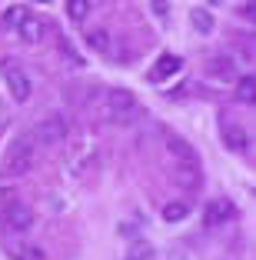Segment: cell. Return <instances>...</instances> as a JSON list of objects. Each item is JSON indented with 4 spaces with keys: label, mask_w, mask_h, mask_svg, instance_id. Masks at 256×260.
<instances>
[{
    "label": "cell",
    "mask_w": 256,
    "mask_h": 260,
    "mask_svg": "<svg viewBox=\"0 0 256 260\" xmlns=\"http://www.w3.org/2000/svg\"><path fill=\"white\" fill-rule=\"evenodd\" d=\"M150 7H153V14H157V17H160V20H163V17H166V14H170V4H166V0H153Z\"/></svg>",
    "instance_id": "20"
},
{
    "label": "cell",
    "mask_w": 256,
    "mask_h": 260,
    "mask_svg": "<svg viewBox=\"0 0 256 260\" xmlns=\"http://www.w3.org/2000/svg\"><path fill=\"white\" fill-rule=\"evenodd\" d=\"M23 17H27V10H23V7H10V10H4V23H7V27H14V30L20 27Z\"/></svg>",
    "instance_id": "19"
},
{
    "label": "cell",
    "mask_w": 256,
    "mask_h": 260,
    "mask_svg": "<svg viewBox=\"0 0 256 260\" xmlns=\"http://www.w3.org/2000/svg\"><path fill=\"white\" fill-rule=\"evenodd\" d=\"M17 34H20L23 44H40V37H44V23H40L37 17H23L20 27H17Z\"/></svg>",
    "instance_id": "9"
},
{
    "label": "cell",
    "mask_w": 256,
    "mask_h": 260,
    "mask_svg": "<svg viewBox=\"0 0 256 260\" xmlns=\"http://www.w3.org/2000/svg\"><path fill=\"white\" fill-rule=\"evenodd\" d=\"M233 217H236V207L230 204L226 197L213 200V204L206 207V223H210V227H216V223H226V220H233Z\"/></svg>",
    "instance_id": "6"
},
{
    "label": "cell",
    "mask_w": 256,
    "mask_h": 260,
    "mask_svg": "<svg viewBox=\"0 0 256 260\" xmlns=\"http://www.w3.org/2000/svg\"><path fill=\"white\" fill-rule=\"evenodd\" d=\"M173 180H176V184H183V187H200V167L183 160L180 167H173Z\"/></svg>",
    "instance_id": "11"
},
{
    "label": "cell",
    "mask_w": 256,
    "mask_h": 260,
    "mask_svg": "<svg viewBox=\"0 0 256 260\" xmlns=\"http://www.w3.org/2000/svg\"><path fill=\"white\" fill-rule=\"evenodd\" d=\"M187 214H190V207L183 204V200H170V204L163 207V220H166V223H180V220H187Z\"/></svg>",
    "instance_id": "15"
},
{
    "label": "cell",
    "mask_w": 256,
    "mask_h": 260,
    "mask_svg": "<svg viewBox=\"0 0 256 260\" xmlns=\"http://www.w3.org/2000/svg\"><path fill=\"white\" fill-rule=\"evenodd\" d=\"M190 23H193L200 34H213V14L206 7H193L190 10Z\"/></svg>",
    "instance_id": "13"
},
{
    "label": "cell",
    "mask_w": 256,
    "mask_h": 260,
    "mask_svg": "<svg viewBox=\"0 0 256 260\" xmlns=\"http://www.w3.org/2000/svg\"><path fill=\"white\" fill-rule=\"evenodd\" d=\"M10 257L14 260H47V253L37 244H14L10 247Z\"/></svg>",
    "instance_id": "12"
},
{
    "label": "cell",
    "mask_w": 256,
    "mask_h": 260,
    "mask_svg": "<svg viewBox=\"0 0 256 260\" xmlns=\"http://www.w3.org/2000/svg\"><path fill=\"white\" fill-rule=\"evenodd\" d=\"M33 167V140H17L14 144V150L7 153V167H4V174H10V177H20V174H27V170Z\"/></svg>",
    "instance_id": "1"
},
{
    "label": "cell",
    "mask_w": 256,
    "mask_h": 260,
    "mask_svg": "<svg viewBox=\"0 0 256 260\" xmlns=\"http://www.w3.org/2000/svg\"><path fill=\"white\" fill-rule=\"evenodd\" d=\"M166 150L173 153L176 160L200 164V153H196V150H193V144H190V140H183V137H170V140H166Z\"/></svg>",
    "instance_id": "8"
},
{
    "label": "cell",
    "mask_w": 256,
    "mask_h": 260,
    "mask_svg": "<svg viewBox=\"0 0 256 260\" xmlns=\"http://www.w3.org/2000/svg\"><path fill=\"white\" fill-rule=\"evenodd\" d=\"M37 140L40 144H60V140H67V120L60 114H50L47 120H40L37 123Z\"/></svg>",
    "instance_id": "3"
},
{
    "label": "cell",
    "mask_w": 256,
    "mask_h": 260,
    "mask_svg": "<svg viewBox=\"0 0 256 260\" xmlns=\"http://www.w3.org/2000/svg\"><path fill=\"white\" fill-rule=\"evenodd\" d=\"M236 97H240L243 104H253L256 100V80L253 77H240V80H236Z\"/></svg>",
    "instance_id": "17"
},
{
    "label": "cell",
    "mask_w": 256,
    "mask_h": 260,
    "mask_svg": "<svg viewBox=\"0 0 256 260\" xmlns=\"http://www.w3.org/2000/svg\"><path fill=\"white\" fill-rule=\"evenodd\" d=\"M4 80H7V90H10V97H14L17 104H27V100H30L33 84L20 67H4Z\"/></svg>",
    "instance_id": "2"
},
{
    "label": "cell",
    "mask_w": 256,
    "mask_h": 260,
    "mask_svg": "<svg viewBox=\"0 0 256 260\" xmlns=\"http://www.w3.org/2000/svg\"><path fill=\"white\" fill-rule=\"evenodd\" d=\"M87 47L90 50H97V54H110V34L106 30H87Z\"/></svg>",
    "instance_id": "14"
},
{
    "label": "cell",
    "mask_w": 256,
    "mask_h": 260,
    "mask_svg": "<svg viewBox=\"0 0 256 260\" xmlns=\"http://www.w3.org/2000/svg\"><path fill=\"white\" fill-rule=\"evenodd\" d=\"M213 74H216V77H233V63H213Z\"/></svg>",
    "instance_id": "21"
},
{
    "label": "cell",
    "mask_w": 256,
    "mask_h": 260,
    "mask_svg": "<svg viewBox=\"0 0 256 260\" xmlns=\"http://www.w3.org/2000/svg\"><path fill=\"white\" fill-rule=\"evenodd\" d=\"M90 7H93L90 0H67V17H70V20H77V23H80V20H87Z\"/></svg>",
    "instance_id": "18"
},
{
    "label": "cell",
    "mask_w": 256,
    "mask_h": 260,
    "mask_svg": "<svg viewBox=\"0 0 256 260\" xmlns=\"http://www.w3.org/2000/svg\"><path fill=\"white\" fill-rule=\"evenodd\" d=\"M180 70H183V60H180V57H176V54H163L157 60V67L150 70V77H153V80H166V77L180 74Z\"/></svg>",
    "instance_id": "7"
},
{
    "label": "cell",
    "mask_w": 256,
    "mask_h": 260,
    "mask_svg": "<svg viewBox=\"0 0 256 260\" xmlns=\"http://www.w3.org/2000/svg\"><path fill=\"white\" fill-rule=\"evenodd\" d=\"M106 107H110V114H130V110L136 107V97L130 90H123V87H113L110 93H106Z\"/></svg>",
    "instance_id": "5"
},
{
    "label": "cell",
    "mask_w": 256,
    "mask_h": 260,
    "mask_svg": "<svg viewBox=\"0 0 256 260\" xmlns=\"http://www.w3.org/2000/svg\"><path fill=\"white\" fill-rule=\"evenodd\" d=\"M246 130H243V127H236V123H226V127H223V144H226V150H236V153H240V150H246Z\"/></svg>",
    "instance_id": "10"
},
{
    "label": "cell",
    "mask_w": 256,
    "mask_h": 260,
    "mask_svg": "<svg viewBox=\"0 0 256 260\" xmlns=\"http://www.w3.org/2000/svg\"><path fill=\"white\" fill-rule=\"evenodd\" d=\"M33 220H37V217H33V210L27 204H7V223H10V230H30L33 227Z\"/></svg>",
    "instance_id": "4"
},
{
    "label": "cell",
    "mask_w": 256,
    "mask_h": 260,
    "mask_svg": "<svg viewBox=\"0 0 256 260\" xmlns=\"http://www.w3.org/2000/svg\"><path fill=\"white\" fill-rule=\"evenodd\" d=\"M206 4H220V0H206Z\"/></svg>",
    "instance_id": "22"
},
{
    "label": "cell",
    "mask_w": 256,
    "mask_h": 260,
    "mask_svg": "<svg viewBox=\"0 0 256 260\" xmlns=\"http://www.w3.org/2000/svg\"><path fill=\"white\" fill-rule=\"evenodd\" d=\"M153 257H157V250H153L147 240H136V244L127 247V257L123 260H153Z\"/></svg>",
    "instance_id": "16"
}]
</instances>
